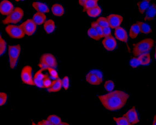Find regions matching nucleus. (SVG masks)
<instances>
[{
    "mask_svg": "<svg viewBox=\"0 0 156 125\" xmlns=\"http://www.w3.org/2000/svg\"><path fill=\"white\" fill-rule=\"evenodd\" d=\"M98 98L105 109L111 111H117L126 105L129 95L122 90H116L104 95H99Z\"/></svg>",
    "mask_w": 156,
    "mask_h": 125,
    "instance_id": "1",
    "label": "nucleus"
},
{
    "mask_svg": "<svg viewBox=\"0 0 156 125\" xmlns=\"http://www.w3.org/2000/svg\"><path fill=\"white\" fill-rule=\"evenodd\" d=\"M154 41L151 38H146L133 44V53L135 57L148 53L154 46Z\"/></svg>",
    "mask_w": 156,
    "mask_h": 125,
    "instance_id": "2",
    "label": "nucleus"
},
{
    "mask_svg": "<svg viewBox=\"0 0 156 125\" xmlns=\"http://www.w3.org/2000/svg\"><path fill=\"white\" fill-rule=\"evenodd\" d=\"M38 66L42 70H46L48 68H55L58 66L57 59L54 55L51 53H45L41 55Z\"/></svg>",
    "mask_w": 156,
    "mask_h": 125,
    "instance_id": "3",
    "label": "nucleus"
},
{
    "mask_svg": "<svg viewBox=\"0 0 156 125\" xmlns=\"http://www.w3.org/2000/svg\"><path fill=\"white\" fill-rule=\"evenodd\" d=\"M8 51L10 68L11 69H14L20 55L21 46L20 45L9 46L8 47Z\"/></svg>",
    "mask_w": 156,
    "mask_h": 125,
    "instance_id": "4",
    "label": "nucleus"
},
{
    "mask_svg": "<svg viewBox=\"0 0 156 125\" xmlns=\"http://www.w3.org/2000/svg\"><path fill=\"white\" fill-rule=\"evenodd\" d=\"M24 14V11L22 8L17 7L2 22L3 24H17L22 20Z\"/></svg>",
    "mask_w": 156,
    "mask_h": 125,
    "instance_id": "5",
    "label": "nucleus"
},
{
    "mask_svg": "<svg viewBox=\"0 0 156 125\" xmlns=\"http://www.w3.org/2000/svg\"><path fill=\"white\" fill-rule=\"evenodd\" d=\"M6 33L11 38L16 39H21L25 37V33L20 26L9 25L5 29Z\"/></svg>",
    "mask_w": 156,
    "mask_h": 125,
    "instance_id": "6",
    "label": "nucleus"
},
{
    "mask_svg": "<svg viewBox=\"0 0 156 125\" xmlns=\"http://www.w3.org/2000/svg\"><path fill=\"white\" fill-rule=\"evenodd\" d=\"M32 68L30 65L25 66L21 72L22 81L25 84L35 86L32 75Z\"/></svg>",
    "mask_w": 156,
    "mask_h": 125,
    "instance_id": "7",
    "label": "nucleus"
},
{
    "mask_svg": "<svg viewBox=\"0 0 156 125\" xmlns=\"http://www.w3.org/2000/svg\"><path fill=\"white\" fill-rule=\"evenodd\" d=\"M25 35L28 36H32L37 29V25L32 21V19H27L20 25Z\"/></svg>",
    "mask_w": 156,
    "mask_h": 125,
    "instance_id": "8",
    "label": "nucleus"
},
{
    "mask_svg": "<svg viewBox=\"0 0 156 125\" xmlns=\"http://www.w3.org/2000/svg\"><path fill=\"white\" fill-rule=\"evenodd\" d=\"M109 27L111 29H115L119 27L123 21V17L117 14H112L106 17Z\"/></svg>",
    "mask_w": 156,
    "mask_h": 125,
    "instance_id": "9",
    "label": "nucleus"
},
{
    "mask_svg": "<svg viewBox=\"0 0 156 125\" xmlns=\"http://www.w3.org/2000/svg\"><path fill=\"white\" fill-rule=\"evenodd\" d=\"M123 116L126 117L132 125H136L140 122L138 114L135 106H133L131 109H129Z\"/></svg>",
    "mask_w": 156,
    "mask_h": 125,
    "instance_id": "10",
    "label": "nucleus"
},
{
    "mask_svg": "<svg viewBox=\"0 0 156 125\" xmlns=\"http://www.w3.org/2000/svg\"><path fill=\"white\" fill-rule=\"evenodd\" d=\"M102 44L105 49L109 52L113 51L117 46V42L112 36L106 37L104 38L102 40Z\"/></svg>",
    "mask_w": 156,
    "mask_h": 125,
    "instance_id": "11",
    "label": "nucleus"
},
{
    "mask_svg": "<svg viewBox=\"0 0 156 125\" xmlns=\"http://www.w3.org/2000/svg\"><path fill=\"white\" fill-rule=\"evenodd\" d=\"M14 5L8 0H3L0 2V13L2 16H8L13 11Z\"/></svg>",
    "mask_w": 156,
    "mask_h": 125,
    "instance_id": "12",
    "label": "nucleus"
},
{
    "mask_svg": "<svg viewBox=\"0 0 156 125\" xmlns=\"http://www.w3.org/2000/svg\"><path fill=\"white\" fill-rule=\"evenodd\" d=\"M86 80L87 82L89 84L94 86H99L102 84L103 79L102 77H100L96 73H94L90 71L87 73Z\"/></svg>",
    "mask_w": 156,
    "mask_h": 125,
    "instance_id": "13",
    "label": "nucleus"
},
{
    "mask_svg": "<svg viewBox=\"0 0 156 125\" xmlns=\"http://www.w3.org/2000/svg\"><path fill=\"white\" fill-rule=\"evenodd\" d=\"M115 36L116 38L121 42H124L127 43L128 40V36L126 30L123 27H117L115 29Z\"/></svg>",
    "mask_w": 156,
    "mask_h": 125,
    "instance_id": "14",
    "label": "nucleus"
},
{
    "mask_svg": "<svg viewBox=\"0 0 156 125\" xmlns=\"http://www.w3.org/2000/svg\"><path fill=\"white\" fill-rule=\"evenodd\" d=\"M156 14V3H153L150 5L147 9L146 11L145 16L144 20L146 21L154 20Z\"/></svg>",
    "mask_w": 156,
    "mask_h": 125,
    "instance_id": "15",
    "label": "nucleus"
},
{
    "mask_svg": "<svg viewBox=\"0 0 156 125\" xmlns=\"http://www.w3.org/2000/svg\"><path fill=\"white\" fill-rule=\"evenodd\" d=\"M33 8L37 11V12L42 13H47L50 12V9L48 5L45 3L40 2H34L32 4Z\"/></svg>",
    "mask_w": 156,
    "mask_h": 125,
    "instance_id": "16",
    "label": "nucleus"
},
{
    "mask_svg": "<svg viewBox=\"0 0 156 125\" xmlns=\"http://www.w3.org/2000/svg\"><path fill=\"white\" fill-rule=\"evenodd\" d=\"M62 88V80L60 79H56L52 81L51 87L47 88L49 92H57Z\"/></svg>",
    "mask_w": 156,
    "mask_h": 125,
    "instance_id": "17",
    "label": "nucleus"
},
{
    "mask_svg": "<svg viewBox=\"0 0 156 125\" xmlns=\"http://www.w3.org/2000/svg\"><path fill=\"white\" fill-rule=\"evenodd\" d=\"M51 11L55 16H62L65 13L64 7L59 3H55L51 6Z\"/></svg>",
    "mask_w": 156,
    "mask_h": 125,
    "instance_id": "18",
    "label": "nucleus"
},
{
    "mask_svg": "<svg viewBox=\"0 0 156 125\" xmlns=\"http://www.w3.org/2000/svg\"><path fill=\"white\" fill-rule=\"evenodd\" d=\"M46 19H47V16L45 14L37 12L32 17V20L36 24L41 25L45 23Z\"/></svg>",
    "mask_w": 156,
    "mask_h": 125,
    "instance_id": "19",
    "label": "nucleus"
},
{
    "mask_svg": "<svg viewBox=\"0 0 156 125\" xmlns=\"http://www.w3.org/2000/svg\"><path fill=\"white\" fill-rule=\"evenodd\" d=\"M137 23L139 27L140 33L146 35L152 33V27L147 23L143 22H137Z\"/></svg>",
    "mask_w": 156,
    "mask_h": 125,
    "instance_id": "20",
    "label": "nucleus"
},
{
    "mask_svg": "<svg viewBox=\"0 0 156 125\" xmlns=\"http://www.w3.org/2000/svg\"><path fill=\"white\" fill-rule=\"evenodd\" d=\"M150 5V1L143 0L137 3L138 11L141 14H144Z\"/></svg>",
    "mask_w": 156,
    "mask_h": 125,
    "instance_id": "21",
    "label": "nucleus"
},
{
    "mask_svg": "<svg viewBox=\"0 0 156 125\" xmlns=\"http://www.w3.org/2000/svg\"><path fill=\"white\" fill-rule=\"evenodd\" d=\"M43 27L46 33L48 34L53 33L55 29V24L54 20L49 19L44 23Z\"/></svg>",
    "mask_w": 156,
    "mask_h": 125,
    "instance_id": "22",
    "label": "nucleus"
},
{
    "mask_svg": "<svg viewBox=\"0 0 156 125\" xmlns=\"http://www.w3.org/2000/svg\"><path fill=\"white\" fill-rule=\"evenodd\" d=\"M140 29L137 23L132 24L129 30V36L132 39L136 38L137 36L140 34Z\"/></svg>",
    "mask_w": 156,
    "mask_h": 125,
    "instance_id": "23",
    "label": "nucleus"
},
{
    "mask_svg": "<svg viewBox=\"0 0 156 125\" xmlns=\"http://www.w3.org/2000/svg\"><path fill=\"white\" fill-rule=\"evenodd\" d=\"M137 58L138 60L139 61L140 65H148L151 62V55H150V54L148 53L140 55Z\"/></svg>",
    "mask_w": 156,
    "mask_h": 125,
    "instance_id": "24",
    "label": "nucleus"
},
{
    "mask_svg": "<svg viewBox=\"0 0 156 125\" xmlns=\"http://www.w3.org/2000/svg\"><path fill=\"white\" fill-rule=\"evenodd\" d=\"M87 13L90 17L92 18H96L97 16H100L101 12L102 9L98 5L94 8H91L86 11Z\"/></svg>",
    "mask_w": 156,
    "mask_h": 125,
    "instance_id": "25",
    "label": "nucleus"
},
{
    "mask_svg": "<svg viewBox=\"0 0 156 125\" xmlns=\"http://www.w3.org/2000/svg\"><path fill=\"white\" fill-rule=\"evenodd\" d=\"M98 0H84L83 7V12H86L87 10L91 8H94L98 5Z\"/></svg>",
    "mask_w": 156,
    "mask_h": 125,
    "instance_id": "26",
    "label": "nucleus"
},
{
    "mask_svg": "<svg viewBox=\"0 0 156 125\" xmlns=\"http://www.w3.org/2000/svg\"><path fill=\"white\" fill-rule=\"evenodd\" d=\"M46 120L51 123L52 125H59L60 123L62 121L61 117L56 115H49Z\"/></svg>",
    "mask_w": 156,
    "mask_h": 125,
    "instance_id": "27",
    "label": "nucleus"
},
{
    "mask_svg": "<svg viewBox=\"0 0 156 125\" xmlns=\"http://www.w3.org/2000/svg\"><path fill=\"white\" fill-rule=\"evenodd\" d=\"M87 35L90 38L96 41H99L101 38H102L96 31V30L92 27H90L87 31Z\"/></svg>",
    "mask_w": 156,
    "mask_h": 125,
    "instance_id": "28",
    "label": "nucleus"
},
{
    "mask_svg": "<svg viewBox=\"0 0 156 125\" xmlns=\"http://www.w3.org/2000/svg\"><path fill=\"white\" fill-rule=\"evenodd\" d=\"M113 119L117 125H132L123 116L119 117H113Z\"/></svg>",
    "mask_w": 156,
    "mask_h": 125,
    "instance_id": "29",
    "label": "nucleus"
},
{
    "mask_svg": "<svg viewBox=\"0 0 156 125\" xmlns=\"http://www.w3.org/2000/svg\"><path fill=\"white\" fill-rule=\"evenodd\" d=\"M96 23L100 27H101L102 29L105 27H109V25L108 23V20L105 17H99L97 19Z\"/></svg>",
    "mask_w": 156,
    "mask_h": 125,
    "instance_id": "30",
    "label": "nucleus"
},
{
    "mask_svg": "<svg viewBox=\"0 0 156 125\" xmlns=\"http://www.w3.org/2000/svg\"><path fill=\"white\" fill-rule=\"evenodd\" d=\"M115 82L112 80H108L105 82V84H104V88L108 92H111L113 91V90L115 89Z\"/></svg>",
    "mask_w": 156,
    "mask_h": 125,
    "instance_id": "31",
    "label": "nucleus"
},
{
    "mask_svg": "<svg viewBox=\"0 0 156 125\" xmlns=\"http://www.w3.org/2000/svg\"><path fill=\"white\" fill-rule=\"evenodd\" d=\"M91 27L94 28V29L96 30V31L98 33V34L100 36L101 38H104L103 33H102V29L101 27H100L97 24L96 22H92L91 23Z\"/></svg>",
    "mask_w": 156,
    "mask_h": 125,
    "instance_id": "32",
    "label": "nucleus"
},
{
    "mask_svg": "<svg viewBox=\"0 0 156 125\" xmlns=\"http://www.w3.org/2000/svg\"><path fill=\"white\" fill-rule=\"evenodd\" d=\"M70 85V79L67 76H65L62 80V86L65 91L68 90Z\"/></svg>",
    "mask_w": 156,
    "mask_h": 125,
    "instance_id": "33",
    "label": "nucleus"
},
{
    "mask_svg": "<svg viewBox=\"0 0 156 125\" xmlns=\"http://www.w3.org/2000/svg\"><path fill=\"white\" fill-rule=\"evenodd\" d=\"M6 48V42L5 40L2 38H0V56L5 52Z\"/></svg>",
    "mask_w": 156,
    "mask_h": 125,
    "instance_id": "34",
    "label": "nucleus"
},
{
    "mask_svg": "<svg viewBox=\"0 0 156 125\" xmlns=\"http://www.w3.org/2000/svg\"><path fill=\"white\" fill-rule=\"evenodd\" d=\"M7 101V94L6 93L0 92V106L5 104Z\"/></svg>",
    "mask_w": 156,
    "mask_h": 125,
    "instance_id": "35",
    "label": "nucleus"
},
{
    "mask_svg": "<svg viewBox=\"0 0 156 125\" xmlns=\"http://www.w3.org/2000/svg\"><path fill=\"white\" fill-rule=\"evenodd\" d=\"M47 70H48L49 73L52 78L55 80L59 79V75L58 73V71L54 68H48Z\"/></svg>",
    "mask_w": 156,
    "mask_h": 125,
    "instance_id": "36",
    "label": "nucleus"
},
{
    "mask_svg": "<svg viewBox=\"0 0 156 125\" xmlns=\"http://www.w3.org/2000/svg\"><path fill=\"white\" fill-rule=\"evenodd\" d=\"M140 65L139 61L138 60L137 57L132 58L130 60V65L133 68H137L139 65Z\"/></svg>",
    "mask_w": 156,
    "mask_h": 125,
    "instance_id": "37",
    "label": "nucleus"
},
{
    "mask_svg": "<svg viewBox=\"0 0 156 125\" xmlns=\"http://www.w3.org/2000/svg\"><path fill=\"white\" fill-rule=\"evenodd\" d=\"M51 84H52V81H51V80L49 78L48 75H46L45 78H44V79L43 80L44 88H48L51 87Z\"/></svg>",
    "mask_w": 156,
    "mask_h": 125,
    "instance_id": "38",
    "label": "nucleus"
},
{
    "mask_svg": "<svg viewBox=\"0 0 156 125\" xmlns=\"http://www.w3.org/2000/svg\"><path fill=\"white\" fill-rule=\"evenodd\" d=\"M43 70L41 69L40 70L37 71V73H35L34 75V79H39V80H43L46 76V74H43L42 73Z\"/></svg>",
    "mask_w": 156,
    "mask_h": 125,
    "instance_id": "39",
    "label": "nucleus"
},
{
    "mask_svg": "<svg viewBox=\"0 0 156 125\" xmlns=\"http://www.w3.org/2000/svg\"><path fill=\"white\" fill-rule=\"evenodd\" d=\"M102 33L104 38L112 36V32L111 30V28L110 27H105L102 29Z\"/></svg>",
    "mask_w": 156,
    "mask_h": 125,
    "instance_id": "40",
    "label": "nucleus"
},
{
    "mask_svg": "<svg viewBox=\"0 0 156 125\" xmlns=\"http://www.w3.org/2000/svg\"><path fill=\"white\" fill-rule=\"evenodd\" d=\"M34 80V83L35 86H36L37 87L39 88H44V84H43V80H39V79H33Z\"/></svg>",
    "mask_w": 156,
    "mask_h": 125,
    "instance_id": "41",
    "label": "nucleus"
},
{
    "mask_svg": "<svg viewBox=\"0 0 156 125\" xmlns=\"http://www.w3.org/2000/svg\"><path fill=\"white\" fill-rule=\"evenodd\" d=\"M40 123L42 124V125H52L47 120H42V121H41Z\"/></svg>",
    "mask_w": 156,
    "mask_h": 125,
    "instance_id": "42",
    "label": "nucleus"
},
{
    "mask_svg": "<svg viewBox=\"0 0 156 125\" xmlns=\"http://www.w3.org/2000/svg\"><path fill=\"white\" fill-rule=\"evenodd\" d=\"M59 125H70L69 123H66V122H63L62 121L61 123H60V124Z\"/></svg>",
    "mask_w": 156,
    "mask_h": 125,
    "instance_id": "43",
    "label": "nucleus"
},
{
    "mask_svg": "<svg viewBox=\"0 0 156 125\" xmlns=\"http://www.w3.org/2000/svg\"><path fill=\"white\" fill-rule=\"evenodd\" d=\"M152 125H156V115H154V120H153V123H152Z\"/></svg>",
    "mask_w": 156,
    "mask_h": 125,
    "instance_id": "44",
    "label": "nucleus"
},
{
    "mask_svg": "<svg viewBox=\"0 0 156 125\" xmlns=\"http://www.w3.org/2000/svg\"><path fill=\"white\" fill-rule=\"evenodd\" d=\"M31 125H38V124H37V123H34V122H33V121H32V124H31Z\"/></svg>",
    "mask_w": 156,
    "mask_h": 125,
    "instance_id": "45",
    "label": "nucleus"
},
{
    "mask_svg": "<svg viewBox=\"0 0 156 125\" xmlns=\"http://www.w3.org/2000/svg\"><path fill=\"white\" fill-rule=\"evenodd\" d=\"M37 124L38 125H42V123H40V121H39V122Z\"/></svg>",
    "mask_w": 156,
    "mask_h": 125,
    "instance_id": "46",
    "label": "nucleus"
},
{
    "mask_svg": "<svg viewBox=\"0 0 156 125\" xmlns=\"http://www.w3.org/2000/svg\"><path fill=\"white\" fill-rule=\"evenodd\" d=\"M0 38H2V37H1V36L0 35Z\"/></svg>",
    "mask_w": 156,
    "mask_h": 125,
    "instance_id": "47",
    "label": "nucleus"
}]
</instances>
